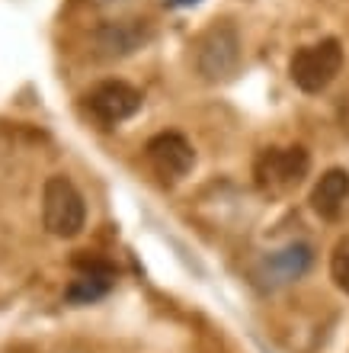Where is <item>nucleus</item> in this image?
<instances>
[{
  "label": "nucleus",
  "mask_w": 349,
  "mask_h": 353,
  "mask_svg": "<svg viewBox=\"0 0 349 353\" xmlns=\"http://www.w3.org/2000/svg\"><path fill=\"white\" fill-rule=\"evenodd\" d=\"M42 225L55 238H77L83 232L87 203H83L81 190L67 176L55 174L48 176L45 186H42Z\"/></svg>",
  "instance_id": "1"
},
{
  "label": "nucleus",
  "mask_w": 349,
  "mask_h": 353,
  "mask_svg": "<svg viewBox=\"0 0 349 353\" xmlns=\"http://www.w3.org/2000/svg\"><path fill=\"white\" fill-rule=\"evenodd\" d=\"M195 71L209 84H224L240 71V36L231 23H215L199 36Z\"/></svg>",
  "instance_id": "2"
},
{
  "label": "nucleus",
  "mask_w": 349,
  "mask_h": 353,
  "mask_svg": "<svg viewBox=\"0 0 349 353\" xmlns=\"http://www.w3.org/2000/svg\"><path fill=\"white\" fill-rule=\"evenodd\" d=\"M343 68V46L340 39H321L314 46H304L292 55L288 74L292 84L304 93H321L333 84V77Z\"/></svg>",
  "instance_id": "3"
},
{
  "label": "nucleus",
  "mask_w": 349,
  "mask_h": 353,
  "mask_svg": "<svg viewBox=\"0 0 349 353\" xmlns=\"http://www.w3.org/2000/svg\"><path fill=\"white\" fill-rule=\"evenodd\" d=\"M311 168V154L302 145L288 148H266L260 151L253 161V183L263 193H285L295 183H302V176Z\"/></svg>",
  "instance_id": "4"
},
{
  "label": "nucleus",
  "mask_w": 349,
  "mask_h": 353,
  "mask_svg": "<svg viewBox=\"0 0 349 353\" xmlns=\"http://www.w3.org/2000/svg\"><path fill=\"white\" fill-rule=\"evenodd\" d=\"M83 103H87V112L103 129H112L141 110V93L125 81H103L83 97Z\"/></svg>",
  "instance_id": "5"
},
{
  "label": "nucleus",
  "mask_w": 349,
  "mask_h": 353,
  "mask_svg": "<svg viewBox=\"0 0 349 353\" xmlns=\"http://www.w3.org/2000/svg\"><path fill=\"white\" fill-rule=\"evenodd\" d=\"M145 154L151 161V168L167 180H180L193 170L195 164V151L193 145L180 135V132H160L145 145Z\"/></svg>",
  "instance_id": "6"
},
{
  "label": "nucleus",
  "mask_w": 349,
  "mask_h": 353,
  "mask_svg": "<svg viewBox=\"0 0 349 353\" xmlns=\"http://www.w3.org/2000/svg\"><path fill=\"white\" fill-rule=\"evenodd\" d=\"M314 263V251L311 244H288V248H282V251L269 254L266 261L260 263L257 270V279L263 283L266 289H279V286H288V283H295V279H302L308 270H311Z\"/></svg>",
  "instance_id": "7"
},
{
  "label": "nucleus",
  "mask_w": 349,
  "mask_h": 353,
  "mask_svg": "<svg viewBox=\"0 0 349 353\" xmlns=\"http://www.w3.org/2000/svg\"><path fill=\"white\" fill-rule=\"evenodd\" d=\"M151 42V23L147 19H109L96 29V48L106 58H125Z\"/></svg>",
  "instance_id": "8"
},
{
  "label": "nucleus",
  "mask_w": 349,
  "mask_h": 353,
  "mask_svg": "<svg viewBox=\"0 0 349 353\" xmlns=\"http://www.w3.org/2000/svg\"><path fill=\"white\" fill-rule=\"evenodd\" d=\"M116 283V270L106 261L96 257H77V279H71V286L65 289V299L74 305H90L96 299H103Z\"/></svg>",
  "instance_id": "9"
},
{
  "label": "nucleus",
  "mask_w": 349,
  "mask_h": 353,
  "mask_svg": "<svg viewBox=\"0 0 349 353\" xmlns=\"http://www.w3.org/2000/svg\"><path fill=\"white\" fill-rule=\"evenodd\" d=\"M346 203H349V170L330 168L311 190L314 212L321 215V219H327V222H333V219H340Z\"/></svg>",
  "instance_id": "10"
},
{
  "label": "nucleus",
  "mask_w": 349,
  "mask_h": 353,
  "mask_svg": "<svg viewBox=\"0 0 349 353\" xmlns=\"http://www.w3.org/2000/svg\"><path fill=\"white\" fill-rule=\"evenodd\" d=\"M330 273H333V283L349 296V238H343V241L333 248Z\"/></svg>",
  "instance_id": "11"
},
{
  "label": "nucleus",
  "mask_w": 349,
  "mask_h": 353,
  "mask_svg": "<svg viewBox=\"0 0 349 353\" xmlns=\"http://www.w3.org/2000/svg\"><path fill=\"white\" fill-rule=\"evenodd\" d=\"M189 3H195V0H167V7H189Z\"/></svg>",
  "instance_id": "12"
}]
</instances>
